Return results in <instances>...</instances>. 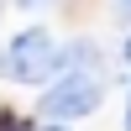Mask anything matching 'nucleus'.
Returning a JSON list of instances; mask_svg holds the SVG:
<instances>
[{
	"label": "nucleus",
	"instance_id": "obj_1",
	"mask_svg": "<svg viewBox=\"0 0 131 131\" xmlns=\"http://www.w3.org/2000/svg\"><path fill=\"white\" fill-rule=\"evenodd\" d=\"M58 58H63V47L52 42V31L47 26H26V31H16V37L0 47V73L16 79V84H42L47 73L63 68Z\"/></svg>",
	"mask_w": 131,
	"mask_h": 131
},
{
	"label": "nucleus",
	"instance_id": "obj_2",
	"mask_svg": "<svg viewBox=\"0 0 131 131\" xmlns=\"http://www.w3.org/2000/svg\"><path fill=\"white\" fill-rule=\"evenodd\" d=\"M100 110V79L94 73H63L47 94H42L37 115L47 126H68V121H84V115Z\"/></svg>",
	"mask_w": 131,
	"mask_h": 131
},
{
	"label": "nucleus",
	"instance_id": "obj_3",
	"mask_svg": "<svg viewBox=\"0 0 131 131\" xmlns=\"http://www.w3.org/2000/svg\"><path fill=\"white\" fill-rule=\"evenodd\" d=\"M115 10H121V16H126V21H131V0H115Z\"/></svg>",
	"mask_w": 131,
	"mask_h": 131
},
{
	"label": "nucleus",
	"instance_id": "obj_4",
	"mask_svg": "<svg viewBox=\"0 0 131 131\" xmlns=\"http://www.w3.org/2000/svg\"><path fill=\"white\" fill-rule=\"evenodd\" d=\"M121 58H126V63H131V37H126V47H121Z\"/></svg>",
	"mask_w": 131,
	"mask_h": 131
},
{
	"label": "nucleus",
	"instance_id": "obj_5",
	"mask_svg": "<svg viewBox=\"0 0 131 131\" xmlns=\"http://www.w3.org/2000/svg\"><path fill=\"white\" fill-rule=\"evenodd\" d=\"M126 126H131V100H126Z\"/></svg>",
	"mask_w": 131,
	"mask_h": 131
},
{
	"label": "nucleus",
	"instance_id": "obj_6",
	"mask_svg": "<svg viewBox=\"0 0 131 131\" xmlns=\"http://www.w3.org/2000/svg\"><path fill=\"white\" fill-rule=\"evenodd\" d=\"M21 5H42V0H21Z\"/></svg>",
	"mask_w": 131,
	"mask_h": 131
}]
</instances>
